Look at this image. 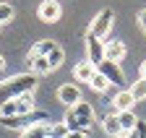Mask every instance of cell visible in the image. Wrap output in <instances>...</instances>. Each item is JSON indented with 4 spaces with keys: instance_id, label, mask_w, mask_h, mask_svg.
<instances>
[{
    "instance_id": "obj_1",
    "label": "cell",
    "mask_w": 146,
    "mask_h": 138,
    "mask_svg": "<svg viewBox=\"0 0 146 138\" xmlns=\"http://www.w3.org/2000/svg\"><path fill=\"white\" fill-rule=\"evenodd\" d=\"M36 89V76L34 73H16L5 81H0V104H5V102L21 96V94H34Z\"/></svg>"
},
{
    "instance_id": "obj_2",
    "label": "cell",
    "mask_w": 146,
    "mask_h": 138,
    "mask_svg": "<svg viewBox=\"0 0 146 138\" xmlns=\"http://www.w3.org/2000/svg\"><path fill=\"white\" fill-rule=\"evenodd\" d=\"M63 123L68 125V130H84V133H89V128L94 125V107H91L89 102L81 99L78 104L68 107Z\"/></svg>"
},
{
    "instance_id": "obj_3",
    "label": "cell",
    "mask_w": 146,
    "mask_h": 138,
    "mask_svg": "<svg viewBox=\"0 0 146 138\" xmlns=\"http://www.w3.org/2000/svg\"><path fill=\"white\" fill-rule=\"evenodd\" d=\"M36 110L34 104V94H21V96H16L11 102H5V104H0V117H16V115H31Z\"/></svg>"
},
{
    "instance_id": "obj_4",
    "label": "cell",
    "mask_w": 146,
    "mask_h": 138,
    "mask_svg": "<svg viewBox=\"0 0 146 138\" xmlns=\"http://www.w3.org/2000/svg\"><path fill=\"white\" fill-rule=\"evenodd\" d=\"M112 21H115V11H112V8H102V11L94 16V21L89 24V31H86V34L104 39L107 34H110V29H112Z\"/></svg>"
},
{
    "instance_id": "obj_5",
    "label": "cell",
    "mask_w": 146,
    "mask_h": 138,
    "mask_svg": "<svg viewBox=\"0 0 146 138\" xmlns=\"http://www.w3.org/2000/svg\"><path fill=\"white\" fill-rule=\"evenodd\" d=\"M97 71L112 83V86H117V89H125V73H123V68H120V63H112V60H102L99 65H97Z\"/></svg>"
},
{
    "instance_id": "obj_6",
    "label": "cell",
    "mask_w": 146,
    "mask_h": 138,
    "mask_svg": "<svg viewBox=\"0 0 146 138\" xmlns=\"http://www.w3.org/2000/svg\"><path fill=\"white\" fill-rule=\"evenodd\" d=\"M55 96H58L60 104L73 107V104H78V102H81V89H78L76 83H60L58 91H55Z\"/></svg>"
},
{
    "instance_id": "obj_7",
    "label": "cell",
    "mask_w": 146,
    "mask_h": 138,
    "mask_svg": "<svg viewBox=\"0 0 146 138\" xmlns=\"http://www.w3.org/2000/svg\"><path fill=\"white\" fill-rule=\"evenodd\" d=\"M86 60L94 65V68L104 60V42H102L99 37H91V34H86Z\"/></svg>"
},
{
    "instance_id": "obj_8",
    "label": "cell",
    "mask_w": 146,
    "mask_h": 138,
    "mask_svg": "<svg viewBox=\"0 0 146 138\" xmlns=\"http://www.w3.org/2000/svg\"><path fill=\"white\" fill-rule=\"evenodd\" d=\"M36 16H39L44 24H55V21H60L63 8H60L58 0H42V5L36 8Z\"/></svg>"
},
{
    "instance_id": "obj_9",
    "label": "cell",
    "mask_w": 146,
    "mask_h": 138,
    "mask_svg": "<svg viewBox=\"0 0 146 138\" xmlns=\"http://www.w3.org/2000/svg\"><path fill=\"white\" fill-rule=\"evenodd\" d=\"M128 55V47L123 39H107L104 42V60H112V63H123Z\"/></svg>"
},
{
    "instance_id": "obj_10",
    "label": "cell",
    "mask_w": 146,
    "mask_h": 138,
    "mask_svg": "<svg viewBox=\"0 0 146 138\" xmlns=\"http://www.w3.org/2000/svg\"><path fill=\"white\" fill-rule=\"evenodd\" d=\"M133 104H136V99H133L131 89H120V91L112 96V107H115V112H125V110H133Z\"/></svg>"
},
{
    "instance_id": "obj_11",
    "label": "cell",
    "mask_w": 146,
    "mask_h": 138,
    "mask_svg": "<svg viewBox=\"0 0 146 138\" xmlns=\"http://www.w3.org/2000/svg\"><path fill=\"white\" fill-rule=\"evenodd\" d=\"M26 68H29V73H34V76H47V73H52V65H50V60L47 57H29L26 55Z\"/></svg>"
},
{
    "instance_id": "obj_12",
    "label": "cell",
    "mask_w": 146,
    "mask_h": 138,
    "mask_svg": "<svg viewBox=\"0 0 146 138\" xmlns=\"http://www.w3.org/2000/svg\"><path fill=\"white\" fill-rule=\"evenodd\" d=\"M94 73H97V68L91 65L89 60H81V63H76V65H73V78H76V81H84V83H89Z\"/></svg>"
},
{
    "instance_id": "obj_13",
    "label": "cell",
    "mask_w": 146,
    "mask_h": 138,
    "mask_svg": "<svg viewBox=\"0 0 146 138\" xmlns=\"http://www.w3.org/2000/svg\"><path fill=\"white\" fill-rule=\"evenodd\" d=\"M55 47H58V42H55V39H39V42H34V44H31L29 57H39V55H42V57H47Z\"/></svg>"
},
{
    "instance_id": "obj_14",
    "label": "cell",
    "mask_w": 146,
    "mask_h": 138,
    "mask_svg": "<svg viewBox=\"0 0 146 138\" xmlns=\"http://www.w3.org/2000/svg\"><path fill=\"white\" fill-rule=\"evenodd\" d=\"M102 130H104V135H110V138H115V135H120V133H123L120 120H117V112L104 115V117H102Z\"/></svg>"
},
{
    "instance_id": "obj_15",
    "label": "cell",
    "mask_w": 146,
    "mask_h": 138,
    "mask_svg": "<svg viewBox=\"0 0 146 138\" xmlns=\"http://www.w3.org/2000/svg\"><path fill=\"white\" fill-rule=\"evenodd\" d=\"M50 135V123H34L26 130H21L18 138H47Z\"/></svg>"
},
{
    "instance_id": "obj_16",
    "label": "cell",
    "mask_w": 146,
    "mask_h": 138,
    "mask_svg": "<svg viewBox=\"0 0 146 138\" xmlns=\"http://www.w3.org/2000/svg\"><path fill=\"white\" fill-rule=\"evenodd\" d=\"M117 120H120V128H123V133H133V130H136L138 117H136V112H133V110L117 112Z\"/></svg>"
},
{
    "instance_id": "obj_17",
    "label": "cell",
    "mask_w": 146,
    "mask_h": 138,
    "mask_svg": "<svg viewBox=\"0 0 146 138\" xmlns=\"http://www.w3.org/2000/svg\"><path fill=\"white\" fill-rule=\"evenodd\" d=\"M89 86H91V89H94L97 94H107V91H110V86H112V83H110V81H107V78H104V76H102L99 71H97L94 76H91Z\"/></svg>"
},
{
    "instance_id": "obj_18",
    "label": "cell",
    "mask_w": 146,
    "mask_h": 138,
    "mask_svg": "<svg viewBox=\"0 0 146 138\" xmlns=\"http://www.w3.org/2000/svg\"><path fill=\"white\" fill-rule=\"evenodd\" d=\"M131 94L136 102H143L146 99V78H138L136 83H131Z\"/></svg>"
},
{
    "instance_id": "obj_19",
    "label": "cell",
    "mask_w": 146,
    "mask_h": 138,
    "mask_svg": "<svg viewBox=\"0 0 146 138\" xmlns=\"http://www.w3.org/2000/svg\"><path fill=\"white\" fill-rule=\"evenodd\" d=\"M47 60H50V65H52V71H55V68H60V65H63V60H65V50L58 44V47H55L52 52L47 55Z\"/></svg>"
},
{
    "instance_id": "obj_20",
    "label": "cell",
    "mask_w": 146,
    "mask_h": 138,
    "mask_svg": "<svg viewBox=\"0 0 146 138\" xmlns=\"http://www.w3.org/2000/svg\"><path fill=\"white\" fill-rule=\"evenodd\" d=\"M13 16H16V8L11 3H3V0H0V24H11Z\"/></svg>"
},
{
    "instance_id": "obj_21",
    "label": "cell",
    "mask_w": 146,
    "mask_h": 138,
    "mask_svg": "<svg viewBox=\"0 0 146 138\" xmlns=\"http://www.w3.org/2000/svg\"><path fill=\"white\" fill-rule=\"evenodd\" d=\"M65 135H68L65 123H50V138H65Z\"/></svg>"
},
{
    "instance_id": "obj_22",
    "label": "cell",
    "mask_w": 146,
    "mask_h": 138,
    "mask_svg": "<svg viewBox=\"0 0 146 138\" xmlns=\"http://www.w3.org/2000/svg\"><path fill=\"white\" fill-rule=\"evenodd\" d=\"M136 18H138V26H141V29L146 31V8H141V11L136 13Z\"/></svg>"
},
{
    "instance_id": "obj_23",
    "label": "cell",
    "mask_w": 146,
    "mask_h": 138,
    "mask_svg": "<svg viewBox=\"0 0 146 138\" xmlns=\"http://www.w3.org/2000/svg\"><path fill=\"white\" fill-rule=\"evenodd\" d=\"M65 138H86V133H84V130H68Z\"/></svg>"
},
{
    "instance_id": "obj_24",
    "label": "cell",
    "mask_w": 146,
    "mask_h": 138,
    "mask_svg": "<svg viewBox=\"0 0 146 138\" xmlns=\"http://www.w3.org/2000/svg\"><path fill=\"white\" fill-rule=\"evenodd\" d=\"M138 78H146V60H141L138 65Z\"/></svg>"
},
{
    "instance_id": "obj_25",
    "label": "cell",
    "mask_w": 146,
    "mask_h": 138,
    "mask_svg": "<svg viewBox=\"0 0 146 138\" xmlns=\"http://www.w3.org/2000/svg\"><path fill=\"white\" fill-rule=\"evenodd\" d=\"M3 68H5V57H3V55H0V71H3Z\"/></svg>"
},
{
    "instance_id": "obj_26",
    "label": "cell",
    "mask_w": 146,
    "mask_h": 138,
    "mask_svg": "<svg viewBox=\"0 0 146 138\" xmlns=\"http://www.w3.org/2000/svg\"><path fill=\"white\" fill-rule=\"evenodd\" d=\"M115 138H128V133H120V135H115Z\"/></svg>"
},
{
    "instance_id": "obj_27",
    "label": "cell",
    "mask_w": 146,
    "mask_h": 138,
    "mask_svg": "<svg viewBox=\"0 0 146 138\" xmlns=\"http://www.w3.org/2000/svg\"><path fill=\"white\" fill-rule=\"evenodd\" d=\"M47 138H50V135H47Z\"/></svg>"
}]
</instances>
